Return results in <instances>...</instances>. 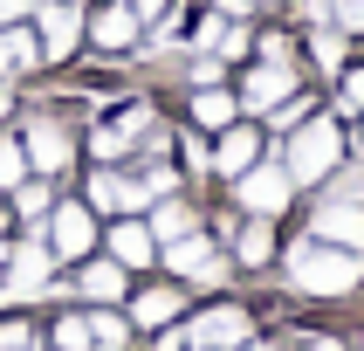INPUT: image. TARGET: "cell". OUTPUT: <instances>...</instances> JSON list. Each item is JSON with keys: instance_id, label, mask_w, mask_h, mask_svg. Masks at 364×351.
<instances>
[{"instance_id": "obj_42", "label": "cell", "mask_w": 364, "mask_h": 351, "mask_svg": "<svg viewBox=\"0 0 364 351\" xmlns=\"http://www.w3.org/2000/svg\"><path fill=\"white\" fill-rule=\"evenodd\" d=\"M0 221H7V214H0Z\"/></svg>"}, {"instance_id": "obj_7", "label": "cell", "mask_w": 364, "mask_h": 351, "mask_svg": "<svg viewBox=\"0 0 364 351\" xmlns=\"http://www.w3.org/2000/svg\"><path fill=\"white\" fill-rule=\"evenodd\" d=\"M316 241H337V248H364V206L358 200H323L316 221H309Z\"/></svg>"}, {"instance_id": "obj_24", "label": "cell", "mask_w": 364, "mask_h": 351, "mask_svg": "<svg viewBox=\"0 0 364 351\" xmlns=\"http://www.w3.org/2000/svg\"><path fill=\"white\" fill-rule=\"evenodd\" d=\"M90 206H97V214L124 206V179H117V172H97V179H90Z\"/></svg>"}, {"instance_id": "obj_27", "label": "cell", "mask_w": 364, "mask_h": 351, "mask_svg": "<svg viewBox=\"0 0 364 351\" xmlns=\"http://www.w3.org/2000/svg\"><path fill=\"white\" fill-rule=\"evenodd\" d=\"M330 28H344V35H364V0H330Z\"/></svg>"}, {"instance_id": "obj_18", "label": "cell", "mask_w": 364, "mask_h": 351, "mask_svg": "<svg viewBox=\"0 0 364 351\" xmlns=\"http://www.w3.org/2000/svg\"><path fill=\"white\" fill-rule=\"evenodd\" d=\"M76 283H82V296H97V303H117V296H124V276H117V262H90V268L76 276Z\"/></svg>"}, {"instance_id": "obj_28", "label": "cell", "mask_w": 364, "mask_h": 351, "mask_svg": "<svg viewBox=\"0 0 364 351\" xmlns=\"http://www.w3.org/2000/svg\"><path fill=\"white\" fill-rule=\"evenodd\" d=\"M90 345L97 351H124V324L117 317H90Z\"/></svg>"}, {"instance_id": "obj_10", "label": "cell", "mask_w": 364, "mask_h": 351, "mask_svg": "<svg viewBox=\"0 0 364 351\" xmlns=\"http://www.w3.org/2000/svg\"><path fill=\"white\" fill-rule=\"evenodd\" d=\"M296 90V62H262L255 76H247V90H241V103L247 110H275V103Z\"/></svg>"}, {"instance_id": "obj_41", "label": "cell", "mask_w": 364, "mask_h": 351, "mask_svg": "<svg viewBox=\"0 0 364 351\" xmlns=\"http://www.w3.org/2000/svg\"><path fill=\"white\" fill-rule=\"evenodd\" d=\"M193 351H206V345H193Z\"/></svg>"}, {"instance_id": "obj_16", "label": "cell", "mask_w": 364, "mask_h": 351, "mask_svg": "<svg viewBox=\"0 0 364 351\" xmlns=\"http://www.w3.org/2000/svg\"><path fill=\"white\" fill-rule=\"evenodd\" d=\"M28 62H41V41L28 28H0V76H21Z\"/></svg>"}, {"instance_id": "obj_19", "label": "cell", "mask_w": 364, "mask_h": 351, "mask_svg": "<svg viewBox=\"0 0 364 351\" xmlns=\"http://www.w3.org/2000/svg\"><path fill=\"white\" fill-rule=\"evenodd\" d=\"M234 248H241V262H247V268H262L268 255H275V227H268V214H262V221H247Z\"/></svg>"}, {"instance_id": "obj_1", "label": "cell", "mask_w": 364, "mask_h": 351, "mask_svg": "<svg viewBox=\"0 0 364 351\" xmlns=\"http://www.w3.org/2000/svg\"><path fill=\"white\" fill-rule=\"evenodd\" d=\"M289 283L303 289V296H350V289L364 283V248H337V241H316V234H303V241L282 255Z\"/></svg>"}, {"instance_id": "obj_3", "label": "cell", "mask_w": 364, "mask_h": 351, "mask_svg": "<svg viewBox=\"0 0 364 351\" xmlns=\"http://www.w3.org/2000/svg\"><path fill=\"white\" fill-rule=\"evenodd\" d=\"M234 193H241V206H247V214H282V206L296 200V179H289V165H282V159H275V165H262V159H255L241 179H234Z\"/></svg>"}, {"instance_id": "obj_4", "label": "cell", "mask_w": 364, "mask_h": 351, "mask_svg": "<svg viewBox=\"0 0 364 351\" xmlns=\"http://www.w3.org/2000/svg\"><path fill=\"white\" fill-rule=\"evenodd\" d=\"M186 337H193V345H206V351H241L247 337H255V317H247V310H234V303H220V310H206Z\"/></svg>"}, {"instance_id": "obj_2", "label": "cell", "mask_w": 364, "mask_h": 351, "mask_svg": "<svg viewBox=\"0 0 364 351\" xmlns=\"http://www.w3.org/2000/svg\"><path fill=\"white\" fill-rule=\"evenodd\" d=\"M282 165H289V179H296V186H323L330 172L344 165V124H337V117H323V110H309V117L289 131Z\"/></svg>"}, {"instance_id": "obj_39", "label": "cell", "mask_w": 364, "mask_h": 351, "mask_svg": "<svg viewBox=\"0 0 364 351\" xmlns=\"http://www.w3.org/2000/svg\"><path fill=\"white\" fill-rule=\"evenodd\" d=\"M241 351H268V345H241Z\"/></svg>"}, {"instance_id": "obj_9", "label": "cell", "mask_w": 364, "mask_h": 351, "mask_svg": "<svg viewBox=\"0 0 364 351\" xmlns=\"http://www.w3.org/2000/svg\"><path fill=\"white\" fill-rule=\"evenodd\" d=\"M165 262H172V276H193V283H220L227 276V268L213 262V241H200V227L179 234V241H165Z\"/></svg>"}, {"instance_id": "obj_15", "label": "cell", "mask_w": 364, "mask_h": 351, "mask_svg": "<svg viewBox=\"0 0 364 351\" xmlns=\"http://www.w3.org/2000/svg\"><path fill=\"white\" fill-rule=\"evenodd\" d=\"M193 117H200V124H206V131H227V124H241V103L227 97L220 83H206L200 97H193Z\"/></svg>"}, {"instance_id": "obj_6", "label": "cell", "mask_w": 364, "mask_h": 351, "mask_svg": "<svg viewBox=\"0 0 364 351\" xmlns=\"http://www.w3.org/2000/svg\"><path fill=\"white\" fill-rule=\"evenodd\" d=\"M7 296H41L48 289V276H55V255H48V241H21L14 255H7Z\"/></svg>"}, {"instance_id": "obj_31", "label": "cell", "mask_w": 364, "mask_h": 351, "mask_svg": "<svg viewBox=\"0 0 364 351\" xmlns=\"http://www.w3.org/2000/svg\"><path fill=\"white\" fill-rule=\"evenodd\" d=\"M262 62H296V48L282 35H262Z\"/></svg>"}, {"instance_id": "obj_37", "label": "cell", "mask_w": 364, "mask_h": 351, "mask_svg": "<svg viewBox=\"0 0 364 351\" xmlns=\"http://www.w3.org/2000/svg\"><path fill=\"white\" fill-rule=\"evenodd\" d=\"M309 351H344V345H337V337H316V345H309Z\"/></svg>"}, {"instance_id": "obj_21", "label": "cell", "mask_w": 364, "mask_h": 351, "mask_svg": "<svg viewBox=\"0 0 364 351\" xmlns=\"http://www.w3.org/2000/svg\"><path fill=\"white\" fill-rule=\"evenodd\" d=\"M309 110H323V103H316V97H303V90H289V97L275 103V110H262V117L275 124V131H296V124H303Z\"/></svg>"}, {"instance_id": "obj_23", "label": "cell", "mask_w": 364, "mask_h": 351, "mask_svg": "<svg viewBox=\"0 0 364 351\" xmlns=\"http://www.w3.org/2000/svg\"><path fill=\"white\" fill-rule=\"evenodd\" d=\"M323 186H330V200H358V206H364V165H344V172H330Z\"/></svg>"}, {"instance_id": "obj_34", "label": "cell", "mask_w": 364, "mask_h": 351, "mask_svg": "<svg viewBox=\"0 0 364 351\" xmlns=\"http://www.w3.org/2000/svg\"><path fill=\"white\" fill-rule=\"evenodd\" d=\"M296 14H303L309 28H323V21H330V0H303V7H296Z\"/></svg>"}, {"instance_id": "obj_13", "label": "cell", "mask_w": 364, "mask_h": 351, "mask_svg": "<svg viewBox=\"0 0 364 351\" xmlns=\"http://www.w3.org/2000/svg\"><path fill=\"white\" fill-rule=\"evenodd\" d=\"M90 35H97L110 56H117V48H131V41H138V14H131L124 0H110V7L97 14V28H90Z\"/></svg>"}, {"instance_id": "obj_14", "label": "cell", "mask_w": 364, "mask_h": 351, "mask_svg": "<svg viewBox=\"0 0 364 351\" xmlns=\"http://www.w3.org/2000/svg\"><path fill=\"white\" fill-rule=\"evenodd\" d=\"M110 255H117V268H144V262H151V227L117 221V227H110Z\"/></svg>"}, {"instance_id": "obj_17", "label": "cell", "mask_w": 364, "mask_h": 351, "mask_svg": "<svg viewBox=\"0 0 364 351\" xmlns=\"http://www.w3.org/2000/svg\"><path fill=\"white\" fill-rule=\"evenodd\" d=\"M344 56H350V35L344 28H316V35H309V62H316V69H323V76H337V69H344Z\"/></svg>"}, {"instance_id": "obj_38", "label": "cell", "mask_w": 364, "mask_h": 351, "mask_svg": "<svg viewBox=\"0 0 364 351\" xmlns=\"http://www.w3.org/2000/svg\"><path fill=\"white\" fill-rule=\"evenodd\" d=\"M7 110H14V97H7V90H0V117H7Z\"/></svg>"}, {"instance_id": "obj_29", "label": "cell", "mask_w": 364, "mask_h": 351, "mask_svg": "<svg viewBox=\"0 0 364 351\" xmlns=\"http://www.w3.org/2000/svg\"><path fill=\"white\" fill-rule=\"evenodd\" d=\"M55 345L62 351H82V345H90V324H82V317H62V324H55Z\"/></svg>"}, {"instance_id": "obj_12", "label": "cell", "mask_w": 364, "mask_h": 351, "mask_svg": "<svg viewBox=\"0 0 364 351\" xmlns=\"http://www.w3.org/2000/svg\"><path fill=\"white\" fill-rule=\"evenodd\" d=\"M255 159H262V138H255L247 124H227V131H220V152H213V165H220L227 179H241Z\"/></svg>"}, {"instance_id": "obj_36", "label": "cell", "mask_w": 364, "mask_h": 351, "mask_svg": "<svg viewBox=\"0 0 364 351\" xmlns=\"http://www.w3.org/2000/svg\"><path fill=\"white\" fill-rule=\"evenodd\" d=\"M165 7H172V0H131V14H138V21H159Z\"/></svg>"}, {"instance_id": "obj_43", "label": "cell", "mask_w": 364, "mask_h": 351, "mask_svg": "<svg viewBox=\"0 0 364 351\" xmlns=\"http://www.w3.org/2000/svg\"><path fill=\"white\" fill-rule=\"evenodd\" d=\"M358 145H364V138H358Z\"/></svg>"}, {"instance_id": "obj_25", "label": "cell", "mask_w": 364, "mask_h": 351, "mask_svg": "<svg viewBox=\"0 0 364 351\" xmlns=\"http://www.w3.org/2000/svg\"><path fill=\"white\" fill-rule=\"evenodd\" d=\"M138 317L144 324H165V317H179V296L172 289H151V296H138Z\"/></svg>"}, {"instance_id": "obj_22", "label": "cell", "mask_w": 364, "mask_h": 351, "mask_svg": "<svg viewBox=\"0 0 364 351\" xmlns=\"http://www.w3.org/2000/svg\"><path fill=\"white\" fill-rule=\"evenodd\" d=\"M344 90H337V117H364V69H337Z\"/></svg>"}, {"instance_id": "obj_32", "label": "cell", "mask_w": 364, "mask_h": 351, "mask_svg": "<svg viewBox=\"0 0 364 351\" xmlns=\"http://www.w3.org/2000/svg\"><path fill=\"white\" fill-rule=\"evenodd\" d=\"M21 214H48V186H21Z\"/></svg>"}, {"instance_id": "obj_5", "label": "cell", "mask_w": 364, "mask_h": 351, "mask_svg": "<svg viewBox=\"0 0 364 351\" xmlns=\"http://www.w3.org/2000/svg\"><path fill=\"white\" fill-rule=\"evenodd\" d=\"M90 241H97L90 206H55V214H48V255H55V262H76V255H90Z\"/></svg>"}, {"instance_id": "obj_26", "label": "cell", "mask_w": 364, "mask_h": 351, "mask_svg": "<svg viewBox=\"0 0 364 351\" xmlns=\"http://www.w3.org/2000/svg\"><path fill=\"white\" fill-rule=\"evenodd\" d=\"M21 172H28V152L14 138H0V186H21Z\"/></svg>"}, {"instance_id": "obj_8", "label": "cell", "mask_w": 364, "mask_h": 351, "mask_svg": "<svg viewBox=\"0 0 364 351\" xmlns=\"http://www.w3.org/2000/svg\"><path fill=\"white\" fill-rule=\"evenodd\" d=\"M41 56H69L82 41V7L76 0H41Z\"/></svg>"}, {"instance_id": "obj_40", "label": "cell", "mask_w": 364, "mask_h": 351, "mask_svg": "<svg viewBox=\"0 0 364 351\" xmlns=\"http://www.w3.org/2000/svg\"><path fill=\"white\" fill-rule=\"evenodd\" d=\"M255 7H268V0H255Z\"/></svg>"}, {"instance_id": "obj_35", "label": "cell", "mask_w": 364, "mask_h": 351, "mask_svg": "<svg viewBox=\"0 0 364 351\" xmlns=\"http://www.w3.org/2000/svg\"><path fill=\"white\" fill-rule=\"evenodd\" d=\"M28 7H41V0H0V28H7V21H21Z\"/></svg>"}, {"instance_id": "obj_11", "label": "cell", "mask_w": 364, "mask_h": 351, "mask_svg": "<svg viewBox=\"0 0 364 351\" xmlns=\"http://www.w3.org/2000/svg\"><path fill=\"white\" fill-rule=\"evenodd\" d=\"M21 152H28L41 172H62V165H69V131H62L55 117H35V124H28V145H21Z\"/></svg>"}, {"instance_id": "obj_20", "label": "cell", "mask_w": 364, "mask_h": 351, "mask_svg": "<svg viewBox=\"0 0 364 351\" xmlns=\"http://www.w3.org/2000/svg\"><path fill=\"white\" fill-rule=\"evenodd\" d=\"M193 206H179V200H165L159 214H151V234H159V241H179V234H193Z\"/></svg>"}, {"instance_id": "obj_33", "label": "cell", "mask_w": 364, "mask_h": 351, "mask_svg": "<svg viewBox=\"0 0 364 351\" xmlns=\"http://www.w3.org/2000/svg\"><path fill=\"white\" fill-rule=\"evenodd\" d=\"M193 83H200V90H206V83H220V56H200V62H193Z\"/></svg>"}, {"instance_id": "obj_30", "label": "cell", "mask_w": 364, "mask_h": 351, "mask_svg": "<svg viewBox=\"0 0 364 351\" xmlns=\"http://www.w3.org/2000/svg\"><path fill=\"white\" fill-rule=\"evenodd\" d=\"M0 351H35V330H21V324H0Z\"/></svg>"}]
</instances>
